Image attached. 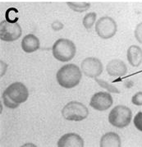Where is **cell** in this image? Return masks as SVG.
<instances>
[{"label":"cell","mask_w":142,"mask_h":147,"mask_svg":"<svg viewBox=\"0 0 142 147\" xmlns=\"http://www.w3.org/2000/svg\"><path fill=\"white\" fill-rule=\"evenodd\" d=\"M82 78V71L80 67L74 63H69L63 66L56 74L57 82L62 87L71 89L76 87L81 82Z\"/></svg>","instance_id":"obj_1"},{"label":"cell","mask_w":142,"mask_h":147,"mask_svg":"<svg viewBox=\"0 0 142 147\" xmlns=\"http://www.w3.org/2000/svg\"><path fill=\"white\" fill-rule=\"evenodd\" d=\"M52 52L53 57L58 61L65 63L75 57L77 53V47L70 40L61 38L54 42Z\"/></svg>","instance_id":"obj_2"},{"label":"cell","mask_w":142,"mask_h":147,"mask_svg":"<svg viewBox=\"0 0 142 147\" xmlns=\"http://www.w3.org/2000/svg\"><path fill=\"white\" fill-rule=\"evenodd\" d=\"M62 115L67 121L81 122L87 118L89 110L82 103L78 101H71L63 108Z\"/></svg>","instance_id":"obj_3"},{"label":"cell","mask_w":142,"mask_h":147,"mask_svg":"<svg viewBox=\"0 0 142 147\" xmlns=\"http://www.w3.org/2000/svg\"><path fill=\"white\" fill-rule=\"evenodd\" d=\"M132 112L125 105L115 106L108 114V122L115 127L124 128L131 123Z\"/></svg>","instance_id":"obj_4"},{"label":"cell","mask_w":142,"mask_h":147,"mask_svg":"<svg viewBox=\"0 0 142 147\" xmlns=\"http://www.w3.org/2000/svg\"><path fill=\"white\" fill-rule=\"evenodd\" d=\"M118 26L110 17H102L95 23V31L103 40H108L116 35Z\"/></svg>","instance_id":"obj_5"},{"label":"cell","mask_w":142,"mask_h":147,"mask_svg":"<svg viewBox=\"0 0 142 147\" xmlns=\"http://www.w3.org/2000/svg\"><path fill=\"white\" fill-rule=\"evenodd\" d=\"M22 34L21 26L17 22L3 21L0 23V38L3 41L12 42L18 40Z\"/></svg>","instance_id":"obj_6"},{"label":"cell","mask_w":142,"mask_h":147,"mask_svg":"<svg viewBox=\"0 0 142 147\" xmlns=\"http://www.w3.org/2000/svg\"><path fill=\"white\" fill-rule=\"evenodd\" d=\"M12 101L17 104H22L29 97V91L27 87L22 82H14L7 86L3 92Z\"/></svg>","instance_id":"obj_7"},{"label":"cell","mask_w":142,"mask_h":147,"mask_svg":"<svg viewBox=\"0 0 142 147\" xmlns=\"http://www.w3.org/2000/svg\"><path fill=\"white\" fill-rule=\"evenodd\" d=\"M81 71L90 78H96L103 72V63L100 60L95 57H89L83 60L81 64Z\"/></svg>","instance_id":"obj_8"},{"label":"cell","mask_w":142,"mask_h":147,"mask_svg":"<svg viewBox=\"0 0 142 147\" xmlns=\"http://www.w3.org/2000/svg\"><path fill=\"white\" fill-rule=\"evenodd\" d=\"M113 104V100L108 92L100 91L95 93L90 99V105L95 110L106 111Z\"/></svg>","instance_id":"obj_9"},{"label":"cell","mask_w":142,"mask_h":147,"mask_svg":"<svg viewBox=\"0 0 142 147\" xmlns=\"http://www.w3.org/2000/svg\"><path fill=\"white\" fill-rule=\"evenodd\" d=\"M108 74L111 77H122L127 72V67L123 61L120 59H112L106 66Z\"/></svg>","instance_id":"obj_10"},{"label":"cell","mask_w":142,"mask_h":147,"mask_svg":"<svg viewBox=\"0 0 142 147\" xmlns=\"http://www.w3.org/2000/svg\"><path fill=\"white\" fill-rule=\"evenodd\" d=\"M57 145L59 147H83L84 141L81 136L70 132L61 136Z\"/></svg>","instance_id":"obj_11"},{"label":"cell","mask_w":142,"mask_h":147,"mask_svg":"<svg viewBox=\"0 0 142 147\" xmlns=\"http://www.w3.org/2000/svg\"><path fill=\"white\" fill-rule=\"evenodd\" d=\"M40 47L38 37L33 34H28L24 36L22 40V49L25 53H31L37 51Z\"/></svg>","instance_id":"obj_12"},{"label":"cell","mask_w":142,"mask_h":147,"mask_svg":"<svg viewBox=\"0 0 142 147\" xmlns=\"http://www.w3.org/2000/svg\"><path fill=\"white\" fill-rule=\"evenodd\" d=\"M128 63L134 67H138L142 63V49L138 45H131L127 52Z\"/></svg>","instance_id":"obj_13"},{"label":"cell","mask_w":142,"mask_h":147,"mask_svg":"<svg viewBox=\"0 0 142 147\" xmlns=\"http://www.w3.org/2000/svg\"><path fill=\"white\" fill-rule=\"evenodd\" d=\"M122 146V141L117 133L115 132H107L102 136L100 142V147H120Z\"/></svg>","instance_id":"obj_14"},{"label":"cell","mask_w":142,"mask_h":147,"mask_svg":"<svg viewBox=\"0 0 142 147\" xmlns=\"http://www.w3.org/2000/svg\"><path fill=\"white\" fill-rule=\"evenodd\" d=\"M67 6L71 8V10L77 12H86L90 7V3H74V2H68Z\"/></svg>","instance_id":"obj_15"},{"label":"cell","mask_w":142,"mask_h":147,"mask_svg":"<svg viewBox=\"0 0 142 147\" xmlns=\"http://www.w3.org/2000/svg\"><path fill=\"white\" fill-rule=\"evenodd\" d=\"M97 18V14L95 12H89L87 13L82 20V24L86 30H90L95 23V20Z\"/></svg>","instance_id":"obj_16"},{"label":"cell","mask_w":142,"mask_h":147,"mask_svg":"<svg viewBox=\"0 0 142 147\" xmlns=\"http://www.w3.org/2000/svg\"><path fill=\"white\" fill-rule=\"evenodd\" d=\"M95 82L99 84V86L102 87V88L105 89L106 90H108V92H112V93H116V94H119L120 93V90H119L117 88L116 86H112L111 84H109V83L106 82V81H104V80H101V79H98L97 77L95 78Z\"/></svg>","instance_id":"obj_17"},{"label":"cell","mask_w":142,"mask_h":147,"mask_svg":"<svg viewBox=\"0 0 142 147\" xmlns=\"http://www.w3.org/2000/svg\"><path fill=\"white\" fill-rule=\"evenodd\" d=\"M2 98H3V104H4V105L7 107V108H9V109H17L18 106H19V104H17V103H15L14 101H12L6 94H4V93H3L2 94Z\"/></svg>","instance_id":"obj_18"},{"label":"cell","mask_w":142,"mask_h":147,"mask_svg":"<svg viewBox=\"0 0 142 147\" xmlns=\"http://www.w3.org/2000/svg\"><path fill=\"white\" fill-rule=\"evenodd\" d=\"M133 123L136 129L142 131V112H138L135 115Z\"/></svg>","instance_id":"obj_19"},{"label":"cell","mask_w":142,"mask_h":147,"mask_svg":"<svg viewBox=\"0 0 142 147\" xmlns=\"http://www.w3.org/2000/svg\"><path fill=\"white\" fill-rule=\"evenodd\" d=\"M134 35L137 41L140 44H142V22L139 23L136 26V29L134 31Z\"/></svg>","instance_id":"obj_20"},{"label":"cell","mask_w":142,"mask_h":147,"mask_svg":"<svg viewBox=\"0 0 142 147\" xmlns=\"http://www.w3.org/2000/svg\"><path fill=\"white\" fill-rule=\"evenodd\" d=\"M131 103L136 106H142V91L136 92L131 98Z\"/></svg>","instance_id":"obj_21"}]
</instances>
